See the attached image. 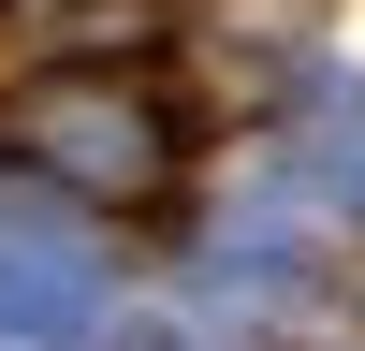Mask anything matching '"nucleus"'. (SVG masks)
I'll list each match as a JSON object with an SVG mask.
<instances>
[{
  "mask_svg": "<svg viewBox=\"0 0 365 351\" xmlns=\"http://www.w3.org/2000/svg\"><path fill=\"white\" fill-rule=\"evenodd\" d=\"M15 146H44L88 190H146V176H161V117H146L132 88H44V103L15 117Z\"/></svg>",
  "mask_w": 365,
  "mask_h": 351,
  "instance_id": "1",
  "label": "nucleus"
}]
</instances>
